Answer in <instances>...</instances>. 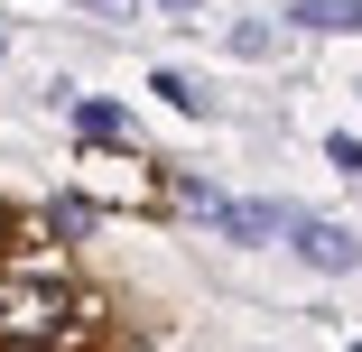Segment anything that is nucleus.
Masks as SVG:
<instances>
[{
  "label": "nucleus",
  "mask_w": 362,
  "mask_h": 352,
  "mask_svg": "<svg viewBox=\"0 0 362 352\" xmlns=\"http://www.w3.org/2000/svg\"><path fill=\"white\" fill-rule=\"evenodd\" d=\"M288 241H298V260H316V269H353V232H334V223H288Z\"/></svg>",
  "instance_id": "nucleus-3"
},
{
  "label": "nucleus",
  "mask_w": 362,
  "mask_h": 352,
  "mask_svg": "<svg viewBox=\"0 0 362 352\" xmlns=\"http://www.w3.org/2000/svg\"><path fill=\"white\" fill-rule=\"evenodd\" d=\"M75 121H84V130H93V139H112V130H121V102H84V111H75Z\"/></svg>",
  "instance_id": "nucleus-5"
},
{
  "label": "nucleus",
  "mask_w": 362,
  "mask_h": 352,
  "mask_svg": "<svg viewBox=\"0 0 362 352\" xmlns=\"http://www.w3.org/2000/svg\"><path fill=\"white\" fill-rule=\"evenodd\" d=\"M75 324V288H47V278H0V352H56Z\"/></svg>",
  "instance_id": "nucleus-1"
},
{
  "label": "nucleus",
  "mask_w": 362,
  "mask_h": 352,
  "mask_svg": "<svg viewBox=\"0 0 362 352\" xmlns=\"http://www.w3.org/2000/svg\"><path fill=\"white\" fill-rule=\"evenodd\" d=\"M195 214H204V223H223L233 241H269V232H288V223H298L288 204H223V195H195Z\"/></svg>",
  "instance_id": "nucleus-2"
},
{
  "label": "nucleus",
  "mask_w": 362,
  "mask_h": 352,
  "mask_svg": "<svg viewBox=\"0 0 362 352\" xmlns=\"http://www.w3.org/2000/svg\"><path fill=\"white\" fill-rule=\"evenodd\" d=\"M307 28H362V0H298Z\"/></svg>",
  "instance_id": "nucleus-4"
}]
</instances>
